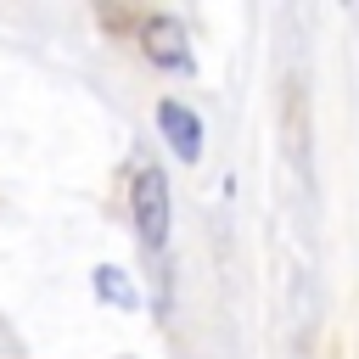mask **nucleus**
<instances>
[{"label": "nucleus", "instance_id": "f257e3e1", "mask_svg": "<svg viewBox=\"0 0 359 359\" xmlns=\"http://www.w3.org/2000/svg\"><path fill=\"white\" fill-rule=\"evenodd\" d=\"M129 213H135V236L140 247H163L168 241V174L163 168H140L129 185Z\"/></svg>", "mask_w": 359, "mask_h": 359}, {"label": "nucleus", "instance_id": "20e7f679", "mask_svg": "<svg viewBox=\"0 0 359 359\" xmlns=\"http://www.w3.org/2000/svg\"><path fill=\"white\" fill-rule=\"evenodd\" d=\"M90 286H95L101 303H112V309H123V314L140 309V292H135V280H129L118 264H95V269H90Z\"/></svg>", "mask_w": 359, "mask_h": 359}, {"label": "nucleus", "instance_id": "f03ea898", "mask_svg": "<svg viewBox=\"0 0 359 359\" xmlns=\"http://www.w3.org/2000/svg\"><path fill=\"white\" fill-rule=\"evenodd\" d=\"M157 129H163V140H168V151H174L180 163H196V157H202V118H196L185 101L163 95V101H157Z\"/></svg>", "mask_w": 359, "mask_h": 359}, {"label": "nucleus", "instance_id": "7ed1b4c3", "mask_svg": "<svg viewBox=\"0 0 359 359\" xmlns=\"http://www.w3.org/2000/svg\"><path fill=\"white\" fill-rule=\"evenodd\" d=\"M146 56L157 62V67H191V50H185V28L174 22V17H151L146 22Z\"/></svg>", "mask_w": 359, "mask_h": 359}]
</instances>
